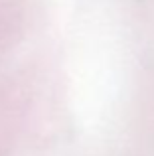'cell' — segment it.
Instances as JSON below:
<instances>
[]
</instances>
